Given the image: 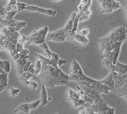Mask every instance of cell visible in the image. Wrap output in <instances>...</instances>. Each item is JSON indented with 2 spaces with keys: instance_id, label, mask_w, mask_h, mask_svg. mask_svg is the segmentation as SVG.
<instances>
[{
  "instance_id": "2",
  "label": "cell",
  "mask_w": 127,
  "mask_h": 114,
  "mask_svg": "<svg viewBox=\"0 0 127 114\" xmlns=\"http://www.w3.org/2000/svg\"><path fill=\"white\" fill-rule=\"evenodd\" d=\"M69 80L76 81L78 83L87 82L94 83L97 80L93 79L84 74L81 66L76 59H74L71 63V73L69 75Z\"/></svg>"
},
{
  "instance_id": "33",
  "label": "cell",
  "mask_w": 127,
  "mask_h": 114,
  "mask_svg": "<svg viewBox=\"0 0 127 114\" xmlns=\"http://www.w3.org/2000/svg\"><path fill=\"white\" fill-rule=\"evenodd\" d=\"M120 2L121 6H122L124 8L125 11L126 15H127V0H125V1H120Z\"/></svg>"
},
{
  "instance_id": "21",
  "label": "cell",
  "mask_w": 127,
  "mask_h": 114,
  "mask_svg": "<svg viewBox=\"0 0 127 114\" xmlns=\"http://www.w3.org/2000/svg\"><path fill=\"white\" fill-rule=\"evenodd\" d=\"M34 66L35 69V73L34 76H39V74L41 73L42 69V62L39 59H37L34 63Z\"/></svg>"
},
{
  "instance_id": "24",
  "label": "cell",
  "mask_w": 127,
  "mask_h": 114,
  "mask_svg": "<svg viewBox=\"0 0 127 114\" xmlns=\"http://www.w3.org/2000/svg\"><path fill=\"white\" fill-rule=\"evenodd\" d=\"M20 93V89L15 88L13 87H10L8 91V94L12 98H15Z\"/></svg>"
},
{
  "instance_id": "28",
  "label": "cell",
  "mask_w": 127,
  "mask_h": 114,
  "mask_svg": "<svg viewBox=\"0 0 127 114\" xmlns=\"http://www.w3.org/2000/svg\"><path fill=\"white\" fill-rule=\"evenodd\" d=\"M29 87L32 89V91H36L37 89L39 88V84L35 81L30 80L29 82Z\"/></svg>"
},
{
  "instance_id": "26",
  "label": "cell",
  "mask_w": 127,
  "mask_h": 114,
  "mask_svg": "<svg viewBox=\"0 0 127 114\" xmlns=\"http://www.w3.org/2000/svg\"><path fill=\"white\" fill-rule=\"evenodd\" d=\"M39 105H41L40 100H36V101H32V102L29 103V106L31 110H36V109L38 108V107L39 106Z\"/></svg>"
},
{
  "instance_id": "10",
  "label": "cell",
  "mask_w": 127,
  "mask_h": 114,
  "mask_svg": "<svg viewBox=\"0 0 127 114\" xmlns=\"http://www.w3.org/2000/svg\"><path fill=\"white\" fill-rule=\"evenodd\" d=\"M0 24L6 27H12L21 29L27 26V22L24 21H18L15 19L12 20H5L4 18H0Z\"/></svg>"
},
{
  "instance_id": "31",
  "label": "cell",
  "mask_w": 127,
  "mask_h": 114,
  "mask_svg": "<svg viewBox=\"0 0 127 114\" xmlns=\"http://www.w3.org/2000/svg\"><path fill=\"white\" fill-rule=\"evenodd\" d=\"M39 6H36V5H27L26 7L25 8L24 10H27L29 12H37L38 8Z\"/></svg>"
},
{
  "instance_id": "37",
  "label": "cell",
  "mask_w": 127,
  "mask_h": 114,
  "mask_svg": "<svg viewBox=\"0 0 127 114\" xmlns=\"http://www.w3.org/2000/svg\"><path fill=\"white\" fill-rule=\"evenodd\" d=\"M32 62H31V61H28V62L25 64L24 67V69H23V71L24 72H28V69H29V66H30V65L31 64Z\"/></svg>"
},
{
  "instance_id": "29",
  "label": "cell",
  "mask_w": 127,
  "mask_h": 114,
  "mask_svg": "<svg viewBox=\"0 0 127 114\" xmlns=\"http://www.w3.org/2000/svg\"><path fill=\"white\" fill-rule=\"evenodd\" d=\"M78 33L82 36L87 37L90 34V29L87 28H83L78 31Z\"/></svg>"
},
{
  "instance_id": "27",
  "label": "cell",
  "mask_w": 127,
  "mask_h": 114,
  "mask_svg": "<svg viewBox=\"0 0 127 114\" xmlns=\"http://www.w3.org/2000/svg\"><path fill=\"white\" fill-rule=\"evenodd\" d=\"M3 68L4 71L8 74L11 71V64L7 60H3Z\"/></svg>"
},
{
  "instance_id": "14",
  "label": "cell",
  "mask_w": 127,
  "mask_h": 114,
  "mask_svg": "<svg viewBox=\"0 0 127 114\" xmlns=\"http://www.w3.org/2000/svg\"><path fill=\"white\" fill-rule=\"evenodd\" d=\"M100 82L105 85V86L108 87L109 88L111 89V91H112V89L114 87V76H113V73L111 71V73L107 75V77L100 80Z\"/></svg>"
},
{
  "instance_id": "30",
  "label": "cell",
  "mask_w": 127,
  "mask_h": 114,
  "mask_svg": "<svg viewBox=\"0 0 127 114\" xmlns=\"http://www.w3.org/2000/svg\"><path fill=\"white\" fill-rule=\"evenodd\" d=\"M16 6L17 7L18 10L19 12H22L24 11L25 9V8L26 7L27 4L25 3H22V2H17V4H16Z\"/></svg>"
},
{
  "instance_id": "13",
  "label": "cell",
  "mask_w": 127,
  "mask_h": 114,
  "mask_svg": "<svg viewBox=\"0 0 127 114\" xmlns=\"http://www.w3.org/2000/svg\"><path fill=\"white\" fill-rule=\"evenodd\" d=\"M28 59H19L17 61H14L15 64V71L19 77H20L24 73V67L25 64L28 62Z\"/></svg>"
},
{
  "instance_id": "36",
  "label": "cell",
  "mask_w": 127,
  "mask_h": 114,
  "mask_svg": "<svg viewBox=\"0 0 127 114\" xmlns=\"http://www.w3.org/2000/svg\"><path fill=\"white\" fill-rule=\"evenodd\" d=\"M67 63V61H65V60H64V59H59V60L57 61V64L58 66L59 67H61L62 66V65L64 64H65Z\"/></svg>"
},
{
  "instance_id": "38",
  "label": "cell",
  "mask_w": 127,
  "mask_h": 114,
  "mask_svg": "<svg viewBox=\"0 0 127 114\" xmlns=\"http://www.w3.org/2000/svg\"><path fill=\"white\" fill-rule=\"evenodd\" d=\"M87 110H86L85 108V109H82L81 111H79V114H87Z\"/></svg>"
},
{
  "instance_id": "23",
  "label": "cell",
  "mask_w": 127,
  "mask_h": 114,
  "mask_svg": "<svg viewBox=\"0 0 127 114\" xmlns=\"http://www.w3.org/2000/svg\"><path fill=\"white\" fill-rule=\"evenodd\" d=\"M29 53H30L29 50L27 49H23L22 51L19 53L20 59H28L29 57Z\"/></svg>"
},
{
  "instance_id": "1",
  "label": "cell",
  "mask_w": 127,
  "mask_h": 114,
  "mask_svg": "<svg viewBox=\"0 0 127 114\" xmlns=\"http://www.w3.org/2000/svg\"><path fill=\"white\" fill-rule=\"evenodd\" d=\"M33 54L42 62V69L39 76L45 87L54 88L55 86L68 84L70 81L69 76L60 69L54 59H49L39 54Z\"/></svg>"
},
{
  "instance_id": "9",
  "label": "cell",
  "mask_w": 127,
  "mask_h": 114,
  "mask_svg": "<svg viewBox=\"0 0 127 114\" xmlns=\"http://www.w3.org/2000/svg\"><path fill=\"white\" fill-rule=\"evenodd\" d=\"M67 94L69 100L72 103L74 108H78L79 107H83L85 104V101L81 100L77 91H74L72 89H68Z\"/></svg>"
},
{
  "instance_id": "12",
  "label": "cell",
  "mask_w": 127,
  "mask_h": 114,
  "mask_svg": "<svg viewBox=\"0 0 127 114\" xmlns=\"http://www.w3.org/2000/svg\"><path fill=\"white\" fill-rule=\"evenodd\" d=\"M111 71H114L120 75H126L127 74V64L117 62V63L113 66Z\"/></svg>"
},
{
  "instance_id": "35",
  "label": "cell",
  "mask_w": 127,
  "mask_h": 114,
  "mask_svg": "<svg viewBox=\"0 0 127 114\" xmlns=\"http://www.w3.org/2000/svg\"><path fill=\"white\" fill-rule=\"evenodd\" d=\"M28 73H29L32 74V75H34V73H35V69H34V64L32 63L30 65V66H29V69H28Z\"/></svg>"
},
{
  "instance_id": "15",
  "label": "cell",
  "mask_w": 127,
  "mask_h": 114,
  "mask_svg": "<svg viewBox=\"0 0 127 114\" xmlns=\"http://www.w3.org/2000/svg\"><path fill=\"white\" fill-rule=\"evenodd\" d=\"M41 105L42 107H45L48 103V94L47 91L46 89V87L42 84L41 86Z\"/></svg>"
},
{
  "instance_id": "19",
  "label": "cell",
  "mask_w": 127,
  "mask_h": 114,
  "mask_svg": "<svg viewBox=\"0 0 127 114\" xmlns=\"http://www.w3.org/2000/svg\"><path fill=\"white\" fill-rule=\"evenodd\" d=\"M19 112L25 113V114H29L31 112L29 103H22L18 106L15 110V113Z\"/></svg>"
},
{
  "instance_id": "18",
  "label": "cell",
  "mask_w": 127,
  "mask_h": 114,
  "mask_svg": "<svg viewBox=\"0 0 127 114\" xmlns=\"http://www.w3.org/2000/svg\"><path fill=\"white\" fill-rule=\"evenodd\" d=\"M92 10L91 9H87L86 10H84L83 12L80 14V17L79 19V23H81L85 21H87L89 20L92 15Z\"/></svg>"
},
{
  "instance_id": "4",
  "label": "cell",
  "mask_w": 127,
  "mask_h": 114,
  "mask_svg": "<svg viewBox=\"0 0 127 114\" xmlns=\"http://www.w3.org/2000/svg\"><path fill=\"white\" fill-rule=\"evenodd\" d=\"M48 31L49 28L47 26L33 31L29 36H26V43L28 45L35 44L37 45H40L42 43H45Z\"/></svg>"
},
{
  "instance_id": "8",
  "label": "cell",
  "mask_w": 127,
  "mask_h": 114,
  "mask_svg": "<svg viewBox=\"0 0 127 114\" xmlns=\"http://www.w3.org/2000/svg\"><path fill=\"white\" fill-rule=\"evenodd\" d=\"M67 35L63 28L55 31L48 33L46 36V40L54 41L56 42H63L67 40Z\"/></svg>"
},
{
  "instance_id": "17",
  "label": "cell",
  "mask_w": 127,
  "mask_h": 114,
  "mask_svg": "<svg viewBox=\"0 0 127 114\" xmlns=\"http://www.w3.org/2000/svg\"><path fill=\"white\" fill-rule=\"evenodd\" d=\"M8 74L6 73H0V93L6 88L8 85Z\"/></svg>"
},
{
  "instance_id": "3",
  "label": "cell",
  "mask_w": 127,
  "mask_h": 114,
  "mask_svg": "<svg viewBox=\"0 0 127 114\" xmlns=\"http://www.w3.org/2000/svg\"><path fill=\"white\" fill-rule=\"evenodd\" d=\"M113 73L114 76V87L111 92L123 97L127 100V74L120 75L114 71H113Z\"/></svg>"
},
{
  "instance_id": "34",
  "label": "cell",
  "mask_w": 127,
  "mask_h": 114,
  "mask_svg": "<svg viewBox=\"0 0 127 114\" xmlns=\"http://www.w3.org/2000/svg\"><path fill=\"white\" fill-rule=\"evenodd\" d=\"M6 13H7V12L6 11L4 6L0 5V16H2L4 17V16L6 15Z\"/></svg>"
},
{
  "instance_id": "22",
  "label": "cell",
  "mask_w": 127,
  "mask_h": 114,
  "mask_svg": "<svg viewBox=\"0 0 127 114\" xmlns=\"http://www.w3.org/2000/svg\"><path fill=\"white\" fill-rule=\"evenodd\" d=\"M39 47L41 48V49H42L43 50L44 52H45V54H46V55H47L48 58H49V59H52V55H53L54 52H52V51L50 50L49 47H48V46L47 44L46 43V42H45V43H42V44H41L40 45H39Z\"/></svg>"
},
{
  "instance_id": "7",
  "label": "cell",
  "mask_w": 127,
  "mask_h": 114,
  "mask_svg": "<svg viewBox=\"0 0 127 114\" xmlns=\"http://www.w3.org/2000/svg\"><path fill=\"white\" fill-rule=\"evenodd\" d=\"M105 36L115 42L124 43L127 40V29L125 26H120L113 29Z\"/></svg>"
},
{
  "instance_id": "25",
  "label": "cell",
  "mask_w": 127,
  "mask_h": 114,
  "mask_svg": "<svg viewBox=\"0 0 127 114\" xmlns=\"http://www.w3.org/2000/svg\"><path fill=\"white\" fill-rule=\"evenodd\" d=\"M17 13H19L18 11H11V12H7L6 14V15L4 16V18L5 20H13V18H14L15 15Z\"/></svg>"
},
{
  "instance_id": "20",
  "label": "cell",
  "mask_w": 127,
  "mask_h": 114,
  "mask_svg": "<svg viewBox=\"0 0 127 114\" xmlns=\"http://www.w3.org/2000/svg\"><path fill=\"white\" fill-rule=\"evenodd\" d=\"M37 12L41 13H44V14H46L49 16H55L57 13L56 10H52V9L43 8L40 7H38Z\"/></svg>"
},
{
  "instance_id": "32",
  "label": "cell",
  "mask_w": 127,
  "mask_h": 114,
  "mask_svg": "<svg viewBox=\"0 0 127 114\" xmlns=\"http://www.w3.org/2000/svg\"><path fill=\"white\" fill-rule=\"evenodd\" d=\"M26 36H24V35H20L18 38L17 40V43L20 44V45H24V43H26Z\"/></svg>"
},
{
  "instance_id": "5",
  "label": "cell",
  "mask_w": 127,
  "mask_h": 114,
  "mask_svg": "<svg viewBox=\"0 0 127 114\" xmlns=\"http://www.w3.org/2000/svg\"><path fill=\"white\" fill-rule=\"evenodd\" d=\"M87 114H115V110L102 101L95 103L87 110Z\"/></svg>"
},
{
  "instance_id": "6",
  "label": "cell",
  "mask_w": 127,
  "mask_h": 114,
  "mask_svg": "<svg viewBox=\"0 0 127 114\" xmlns=\"http://www.w3.org/2000/svg\"><path fill=\"white\" fill-rule=\"evenodd\" d=\"M98 3L99 10L102 13H111L121 6L120 2L114 0H100Z\"/></svg>"
},
{
  "instance_id": "11",
  "label": "cell",
  "mask_w": 127,
  "mask_h": 114,
  "mask_svg": "<svg viewBox=\"0 0 127 114\" xmlns=\"http://www.w3.org/2000/svg\"><path fill=\"white\" fill-rule=\"evenodd\" d=\"M77 12H72V14L70 16L69 19L67 22L66 24L64 27L63 29L65 31V33L67 35V40L69 41L70 40V36H71V31H72V28H73V24L74 20L75 19L76 17Z\"/></svg>"
},
{
  "instance_id": "16",
  "label": "cell",
  "mask_w": 127,
  "mask_h": 114,
  "mask_svg": "<svg viewBox=\"0 0 127 114\" xmlns=\"http://www.w3.org/2000/svg\"><path fill=\"white\" fill-rule=\"evenodd\" d=\"M73 40L76 41L78 43H79V44H81L82 45H87L90 42L88 37L82 36L79 33H76L75 35H74Z\"/></svg>"
}]
</instances>
